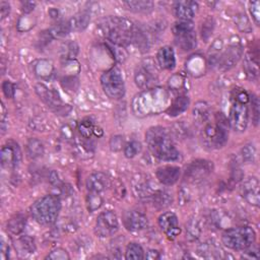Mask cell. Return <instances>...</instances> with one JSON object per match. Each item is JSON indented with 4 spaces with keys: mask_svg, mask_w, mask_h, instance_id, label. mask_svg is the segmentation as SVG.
I'll list each match as a JSON object with an SVG mask.
<instances>
[{
    "mask_svg": "<svg viewBox=\"0 0 260 260\" xmlns=\"http://www.w3.org/2000/svg\"><path fill=\"white\" fill-rule=\"evenodd\" d=\"M145 141L148 149L161 161L173 162L180 158V152L176 148L168 130L161 126L149 128L145 133Z\"/></svg>",
    "mask_w": 260,
    "mask_h": 260,
    "instance_id": "6da1fadb",
    "label": "cell"
},
{
    "mask_svg": "<svg viewBox=\"0 0 260 260\" xmlns=\"http://www.w3.org/2000/svg\"><path fill=\"white\" fill-rule=\"evenodd\" d=\"M229 127V120L223 113L215 114L214 120H207L200 131L202 144L211 149L222 148L228 141Z\"/></svg>",
    "mask_w": 260,
    "mask_h": 260,
    "instance_id": "7a4b0ae2",
    "label": "cell"
},
{
    "mask_svg": "<svg viewBox=\"0 0 260 260\" xmlns=\"http://www.w3.org/2000/svg\"><path fill=\"white\" fill-rule=\"evenodd\" d=\"M100 30L102 35L114 45L125 47L132 43L134 26L127 19L109 17L101 22Z\"/></svg>",
    "mask_w": 260,
    "mask_h": 260,
    "instance_id": "3957f363",
    "label": "cell"
},
{
    "mask_svg": "<svg viewBox=\"0 0 260 260\" xmlns=\"http://www.w3.org/2000/svg\"><path fill=\"white\" fill-rule=\"evenodd\" d=\"M60 211V198L55 194H50L38 199L32 205L31 215L41 225H52L57 221Z\"/></svg>",
    "mask_w": 260,
    "mask_h": 260,
    "instance_id": "277c9868",
    "label": "cell"
},
{
    "mask_svg": "<svg viewBox=\"0 0 260 260\" xmlns=\"http://www.w3.org/2000/svg\"><path fill=\"white\" fill-rule=\"evenodd\" d=\"M256 234L252 228L237 227L226 230L222 241L226 247L236 251H243L255 243Z\"/></svg>",
    "mask_w": 260,
    "mask_h": 260,
    "instance_id": "5b68a950",
    "label": "cell"
},
{
    "mask_svg": "<svg viewBox=\"0 0 260 260\" xmlns=\"http://www.w3.org/2000/svg\"><path fill=\"white\" fill-rule=\"evenodd\" d=\"M101 84L105 93L110 99L119 100L125 95V83L121 70L118 67L104 72L101 76Z\"/></svg>",
    "mask_w": 260,
    "mask_h": 260,
    "instance_id": "8992f818",
    "label": "cell"
},
{
    "mask_svg": "<svg viewBox=\"0 0 260 260\" xmlns=\"http://www.w3.org/2000/svg\"><path fill=\"white\" fill-rule=\"evenodd\" d=\"M175 36V43L182 51L188 52L196 47L197 39L192 22L179 21L172 28Z\"/></svg>",
    "mask_w": 260,
    "mask_h": 260,
    "instance_id": "52a82bcc",
    "label": "cell"
},
{
    "mask_svg": "<svg viewBox=\"0 0 260 260\" xmlns=\"http://www.w3.org/2000/svg\"><path fill=\"white\" fill-rule=\"evenodd\" d=\"M152 59H145L137 65L134 81L140 90H150L158 82V68Z\"/></svg>",
    "mask_w": 260,
    "mask_h": 260,
    "instance_id": "ba28073f",
    "label": "cell"
},
{
    "mask_svg": "<svg viewBox=\"0 0 260 260\" xmlns=\"http://www.w3.org/2000/svg\"><path fill=\"white\" fill-rule=\"evenodd\" d=\"M119 230L117 215L112 211L104 212L99 215L95 225V234L100 238L114 236Z\"/></svg>",
    "mask_w": 260,
    "mask_h": 260,
    "instance_id": "9c48e42d",
    "label": "cell"
},
{
    "mask_svg": "<svg viewBox=\"0 0 260 260\" xmlns=\"http://www.w3.org/2000/svg\"><path fill=\"white\" fill-rule=\"evenodd\" d=\"M249 103L233 100L229 115V124L237 132L246 130L249 121Z\"/></svg>",
    "mask_w": 260,
    "mask_h": 260,
    "instance_id": "30bf717a",
    "label": "cell"
},
{
    "mask_svg": "<svg viewBox=\"0 0 260 260\" xmlns=\"http://www.w3.org/2000/svg\"><path fill=\"white\" fill-rule=\"evenodd\" d=\"M22 150L19 144L15 141H9L7 145H4L0 151V162L2 166L7 169H14L22 162Z\"/></svg>",
    "mask_w": 260,
    "mask_h": 260,
    "instance_id": "8fae6325",
    "label": "cell"
},
{
    "mask_svg": "<svg viewBox=\"0 0 260 260\" xmlns=\"http://www.w3.org/2000/svg\"><path fill=\"white\" fill-rule=\"evenodd\" d=\"M242 55L243 47L240 44H232L224 52H222L217 65L222 71L230 70L239 62Z\"/></svg>",
    "mask_w": 260,
    "mask_h": 260,
    "instance_id": "7c38bea8",
    "label": "cell"
},
{
    "mask_svg": "<svg viewBox=\"0 0 260 260\" xmlns=\"http://www.w3.org/2000/svg\"><path fill=\"white\" fill-rule=\"evenodd\" d=\"M36 93L50 109L55 111L56 113L63 112L66 115L65 109H66L67 105H65V106L63 105V103H62L59 95L56 92L49 90L44 84H37Z\"/></svg>",
    "mask_w": 260,
    "mask_h": 260,
    "instance_id": "4fadbf2b",
    "label": "cell"
},
{
    "mask_svg": "<svg viewBox=\"0 0 260 260\" xmlns=\"http://www.w3.org/2000/svg\"><path fill=\"white\" fill-rule=\"evenodd\" d=\"M212 172H213V163L212 162L197 160V161L190 163L186 167L185 177L188 178V180H190V181L197 182V181L205 179Z\"/></svg>",
    "mask_w": 260,
    "mask_h": 260,
    "instance_id": "5bb4252c",
    "label": "cell"
},
{
    "mask_svg": "<svg viewBox=\"0 0 260 260\" xmlns=\"http://www.w3.org/2000/svg\"><path fill=\"white\" fill-rule=\"evenodd\" d=\"M159 226L162 229V231L165 233V235L170 240L176 239L180 233L181 229L179 227L178 218L174 213L168 212L160 216L159 218Z\"/></svg>",
    "mask_w": 260,
    "mask_h": 260,
    "instance_id": "9a60e30c",
    "label": "cell"
},
{
    "mask_svg": "<svg viewBox=\"0 0 260 260\" xmlns=\"http://www.w3.org/2000/svg\"><path fill=\"white\" fill-rule=\"evenodd\" d=\"M240 191L241 195L248 203L254 206H259V181L256 177H250L247 180H245L241 186Z\"/></svg>",
    "mask_w": 260,
    "mask_h": 260,
    "instance_id": "2e32d148",
    "label": "cell"
},
{
    "mask_svg": "<svg viewBox=\"0 0 260 260\" xmlns=\"http://www.w3.org/2000/svg\"><path fill=\"white\" fill-rule=\"evenodd\" d=\"M147 218L137 211H128L123 216L124 227L130 232H138L147 227Z\"/></svg>",
    "mask_w": 260,
    "mask_h": 260,
    "instance_id": "e0dca14e",
    "label": "cell"
},
{
    "mask_svg": "<svg viewBox=\"0 0 260 260\" xmlns=\"http://www.w3.org/2000/svg\"><path fill=\"white\" fill-rule=\"evenodd\" d=\"M88 192L102 193L109 186L108 176L103 172H95L91 174L85 182Z\"/></svg>",
    "mask_w": 260,
    "mask_h": 260,
    "instance_id": "ac0fdd59",
    "label": "cell"
},
{
    "mask_svg": "<svg viewBox=\"0 0 260 260\" xmlns=\"http://www.w3.org/2000/svg\"><path fill=\"white\" fill-rule=\"evenodd\" d=\"M181 175V170L176 166H164L161 167L155 172V176L160 183L166 186L174 185L178 182Z\"/></svg>",
    "mask_w": 260,
    "mask_h": 260,
    "instance_id": "d6986e66",
    "label": "cell"
},
{
    "mask_svg": "<svg viewBox=\"0 0 260 260\" xmlns=\"http://www.w3.org/2000/svg\"><path fill=\"white\" fill-rule=\"evenodd\" d=\"M174 14L180 21L191 22L194 18L198 5L194 2H178L174 4Z\"/></svg>",
    "mask_w": 260,
    "mask_h": 260,
    "instance_id": "ffe728a7",
    "label": "cell"
},
{
    "mask_svg": "<svg viewBox=\"0 0 260 260\" xmlns=\"http://www.w3.org/2000/svg\"><path fill=\"white\" fill-rule=\"evenodd\" d=\"M258 47L252 48L249 50L244 58V69L247 76L250 79H257L259 75L258 69Z\"/></svg>",
    "mask_w": 260,
    "mask_h": 260,
    "instance_id": "44dd1931",
    "label": "cell"
},
{
    "mask_svg": "<svg viewBox=\"0 0 260 260\" xmlns=\"http://www.w3.org/2000/svg\"><path fill=\"white\" fill-rule=\"evenodd\" d=\"M158 64L165 70H172L176 66L175 52L170 46L162 47L157 54Z\"/></svg>",
    "mask_w": 260,
    "mask_h": 260,
    "instance_id": "7402d4cb",
    "label": "cell"
},
{
    "mask_svg": "<svg viewBox=\"0 0 260 260\" xmlns=\"http://www.w3.org/2000/svg\"><path fill=\"white\" fill-rule=\"evenodd\" d=\"M149 200L154 207H157L159 210H163L172 204L173 197L169 191L157 189L153 192Z\"/></svg>",
    "mask_w": 260,
    "mask_h": 260,
    "instance_id": "603a6c76",
    "label": "cell"
},
{
    "mask_svg": "<svg viewBox=\"0 0 260 260\" xmlns=\"http://www.w3.org/2000/svg\"><path fill=\"white\" fill-rule=\"evenodd\" d=\"M197 253L204 258H222L224 256L223 249L214 242H205L198 246Z\"/></svg>",
    "mask_w": 260,
    "mask_h": 260,
    "instance_id": "cb8c5ba5",
    "label": "cell"
},
{
    "mask_svg": "<svg viewBox=\"0 0 260 260\" xmlns=\"http://www.w3.org/2000/svg\"><path fill=\"white\" fill-rule=\"evenodd\" d=\"M189 98L186 95H179L172 103V105L167 110L169 116H178L181 113L185 112L189 106Z\"/></svg>",
    "mask_w": 260,
    "mask_h": 260,
    "instance_id": "d4e9b609",
    "label": "cell"
},
{
    "mask_svg": "<svg viewBox=\"0 0 260 260\" xmlns=\"http://www.w3.org/2000/svg\"><path fill=\"white\" fill-rule=\"evenodd\" d=\"M211 108L205 102H198L193 110V118L198 125H203L211 118Z\"/></svg>",
    "mask_w": 260,
    "mask_h": 260,
    "instance_id": "484cf974",
    "label": "cell"
},
{
    "mask_svg": "<svg viewBox=\"0 0 260 260\" xmlns=\"http://www.w3.org/2000/svg\"><path fill=\"white\" fill-rule=\"evenodd\" d=\"M27 155L31 160H36L41 158L44 154V144L41 140L37 138H31L26 146Z\"/></svg>",
    "mask_w": 260,
    "mask_h": 260,
    "instance_id": "4316f807",
    "label": "cell"
},
{
    "mask_svg": "<svg viewBox=\"0 0 260 260\" xmlns=\"http://www.w3.org/2000/svg\"><path fill=\"white\" fill-rule=\"evenodd\" d=\"M90 21H91L90 14L88 12H80L69 21V24L72 31L82 32L88 28Z\"/></svg>",
    "mask_w": 260,
    "mask_h": 260,
    "instance_id": "83f0119b",
    "label": "cell"
},
{
    "mask_svg": "<svg viewBox=\"0 0 260 260\" xmlns=\"http://www.w3.org/2000/svg\"><path fill=\"white\" fill-rule=\"evenodd\" d=\"M124 6L133 13L145 14L149 13L153 9V3L146 0H133V2H125Z\"/></svg>",
    "mask_w": 260,
    "mask_h": 260,
    "instance_id": "f1b7e54d",
    "label": "cell"
},
{
    "mask_svg": "<svg viewBox=\"0 0 260 260\" xmlns=\"http://www.w3.org/2000/svg\"><path fill=\"white\" fill-rule=\"evenodd\" d=\"M27 225V219L23 215H16L8 223V230L13 235H20L24 232Z\"/></svg>",
    "mask_w": 260,
    "mask_h": 260,
    "instance_id": "f546056e",
    "label": "cell"
},
{
    "mask_svg": "<svg viewBox=\"0 0 260 260\" xmlns=\"http://www.w3.org/2000/svg\"><path fill=\"white\" fill-rule=\"evenodd\" d=\"M132 43H134L135 46L139 48L142 52H145L148 50L149 43H148L147 36L144 33V31H142L139 28L134 27V31L132 35Z\"/></svg>",
    "mask_w": 260,
    "mask_h": 260,
    "instance_id": "4dcf8cb0",
    "label": "cell"
},
{
    "mask_svg": "<svg viewBox=\"0 0 260 260\" xmlns=\"http://www.w3.org/2000/svg\"><path fill=\"white\" fill-rule=\"evenodd\" d=\"M86 202V209L90 213H94L98 210H100L103 203L104 199L101 195V193H95V192H89L85 198Z\"/></svg>",
    "mask_w": 260,
    "mask_h": 260,
    "instance_id": "1f68e13d",
    "label": "cell"
},
{
    "mask_svg": "<svg viewBox=\"0 0 260 260\" xmlns=\"http://www.w3.org/2000/svg\"><path fill=\"white\" fill-rule=\"evenodd\" d=\"M144 258V251L137 243H129L125 251V259L127 260H142Z\"/></svg>",
    "mask_w": 260,
    "mask_h": 260,
    "instance_id": "d6a6232c",
    "label": "cell"
},
{
    "mask_svg": "<svg viewBox=\"0 0 260 260\" xmlns=\"http://www.w3.org/2000/svg\"><path fill=\"white\" fill-rule=\"evenodd\" d=\"M201 235V228L196 219H191L186 224V238L189 241H196Z\"/></svg>",
    "mask_w": 260,
    "mask_h": 260,
    "instance_id": "836d02e7",
    "label": "cell"
},
{
    "mask_svg": "<svg viewBox=\"0 0 260 260\" xmlns=\"http://www.w3.org/2000/svg\"><path fill=\"white\" fill-rule=\"evenodd\" d=\"M70 31H72V30H71L69 21H66V22H59L58 24H56L53 28H52L50 33L53 37L61 38V37H65L66 35H68Z\"/></svg>",
    "mask_w": 260,
    "mask_h": 260,
    "instance_id": "e575fe53",
    "label": "cell"
},
{
    "mask_svg": "<svg viewBox=\"0 0 260 260\" xmlns=\"http://www.w3.org/2000/svg\"><path fill=\"white\" fill-rule=\"evenodd\" d=\"M241 154H242V159H243L244 162L249 163V164L254 163L256 161V155H257L256 148H255L254 144H252V143L246 144L242 148Z\"/></svg>",
    "mask_w": 260,
    "mask_h": 260,
    "instance_id": "d590c367",
    "label": "cell"
},
{
    "mask_svg": "<svg viewBox=\"0 0 260 260\" xmlns=\"http://www.w3.org/2000/svg\"><path fill=\"white\" fill-rule=\"evenodd\" d=\"M94 129H95V124L90 119H83L78 124V131L83 138L90 139L92 137V135L94 134Z\"/></svg>",
    "mask_w": 260,
    "mask_h": 260,
    "instance_id": "8d00e7d4",
    "label": "cell"
},
{
    "mask_svg": "<svg viewBox=\"0 0 260 260\" xmlns=\"http://www.w3.org/2000/svg\"><path fill=\"white\" fill-rule=\"evenodd\" d=\"M172 132L174 133V135L179 139H185L189 136L190 134V129L188 127V125H186L184 122H177L173 125L172 127Z\"/></svg>",
    "mask_w": 260,
    "mask_h": 260,
    "instance_id": "74e56055",
    "label": "cell"
},
{
    "mask_svg": "<svg viewBox=\"0 0 260 260\" xmlns=\"http://www.w3.org/2000/svg\"><path fill=\"white\" fill-rule=\"evenodd\" d=\"M19 245L24 252L34 253L36 251V244L34 238L30 236H22L19 239Z\"/></svg>",
    "mask_w": 260,
    "mask_h": 260,
    "instance_id": "f35d334b",
    "label": "cell"
},
{
    "mask_svg": "<svg viewBox=\"0 0 260 260\" xmlns=\"http://www.w3.org/2000/svg\"><path fill=\"white\" fill-rule=\"evenodd\" d=\"M140 150H141V144L136 140H132L124 146V154L128 159L134 158L136 154L140 152Z\"/></svg>",
    "mask_w": 260,
    "mask_h": 260,
    "instance_id": "ab89813d",
    "label": "cell"
},
{
    "mask_svg": "<svg viewBox=\"0 0 260 260\" xmlns=\"http://www.w3.org/2000/svg\"><path fill=\"white\" fill-rule=\"evenodd\" d=\"M215 28V23L213 19H206L203 23H202V27H201V37L202 39L206 42L207 40L210 39V37L213 34Z\"/></svg>",
    "mask_w": 260,
    "mask_h": 260,
    "instance_id": "60d3db41",
    "label": "cell"
},
{
    "mask_svg": "<svg viewBox=\"0 0 260 260\" xmlns=\"http://www.w3.org/2000/svg\"><path fill=\"white\" fill-rule=\"evenodd\" d=\"M249 103L251 104V110H252V121L254 125H257L259 122V100L256 95L252 94L249 100Z\"/></svg>",
    "mask_w": 260,
    "mask_h": 260,
    "instance_id": "b9f144b4",
    "label": "cell"
},
{
    "mask_svg": "<svg viewBox=\"0 0 260 260\" xmlns=\"http://www.w3.org/2000/svg\"><path fill=\"white\" fill-rule=\"evenodd\" d=\"M78 47L76 46L75 43H66L61 49L62 52V57L65 59L68 58H74V56L77 54Z\"/></svg>",
    "mask_w": 260,
    "mask_h": 260,
    "instance_id": "7bdbcfd3",
    "label": "cell"
},
{
    "mask_svg": "<svg viewBox=\"0 0 260 260\" xmlns=\"http://www.w3.org/2000/svg\"><path fill=\"white\" fill-rule=\"evenodd\" d=\"M70 257H69L67 251L62 248H57V249L53 250L46 257V259H54V260H56V259L57 260H67Z\"/></svg>",
    "mask_w": 260,
    "mask_h": 260,
    "instance_id": "ee69618b",
    "label": "cell"
},
{
    "mask_svg": "<svg viewBox=\"0 0 260 260\" xmlns=\"http://www.w3.org/2000/svg\"><path fill=\"white\" fill-rule=\"evenodd\" d=\"M124 146V139L120 135H115L110 139V147L113 151H119Z\"/></svg>",
    "mask_w": 260,
    "mask_h": 260,
    "instance_id": "f6af8a7d",
    "label": "cell"
},
{
    "mask_svg": "<svg viewBox=\"0 0 260 260\" xmlns=\"http://www.w3.org/2000/svg\"><path fill=\"white\" fill-rule=\"evenodd\" d=\"M3 91H4V94L6 95V97L8 99H13L16 95V86L13 82L9 81V80H6L4 81L3 83Z\"/></svg>",
    "mask_w": 260,
    "mask_h": 260,
    "instance_id": "bcb514c9",
    "label": "cell"
},
{
    "mask_svg": "<svg viewBox=\"0 0 260 260\" xmlns=\"http://www.w3.org/2000/svg\"><path fill=\"white\" fill-rule=\"evenodd\" d=\"M236 24L237 26L239 27V29L241 31H244V32H249L251 31V27H250V24H249V21L248 19L246 18L245 15H241V16H238L236 18Z\"/></svg>",
    "mask_w": 260,
    "mask_h": 260,
    "instance_id": "7dc6e473",
    "label": "cell"
},
{
    "mask_svg": "<svg viewBox=\"0 0 260 260\" xmlns=\"http://www.w3.org/2000/svg\"><path fill=\"white\" fill-rule=\"evenodd\" d=\"M250 13L252 15V18L255 22V24L257 26H259V21H260V12H259V8H260V4L257 2L254 3H250Z\"/></svg>",
    "mask_w": 260,
    "mask_h": 260,
    "instance_id": "c3c4849f",
    "label": "cell"
},
{
    "mask_svg": "<svg viewBox=\"0 0 260 260\" xmlns=\"http://www.w3.org/2000/svg\"><path fill=\"white\" fill-rule=\"evenodd\" d=\"M244 258H248V259H258L259 258V251H258V247L256 245H252L249 248L243 250Z\"/></svg>",
    "mask_w": 260,
    "mask_h": 260,
    "instance_id": "681fc988",
    "label": "cell"
},
{
    "mask_svg": "<svg viewBox=\"0 0 260 260\" xmlns=\"http://www.w3.org/2000/svg\"><path fill=\"white\" fill-rule=\"evenodd\" d=\"M11 12V6L9 3L2 2L0 3V13H2V19H6Z\"/></svg>",
    "mask_w": 260,
    "mask_h": 260,
    "instance_id": "f907efd6",
    "label": "cell"
},
{
    "mask_svg": "<svg viewBox=\"0 0 260 260\" xmlns=\"http://www.w3.org/2000/svg\"><path fill=\"white\" fill-rule=\"evenodd\" d=\"M146 258L147 259H159L160 258V252L157 251V250H149L147 255H146Z\"/></svg>",
    "mask_w": 260,
    "mask_h": 260,
    "instance_id": "816d5d0a",
    "label": "cell"
},
{
    "mask_svg": "<svg viewBox=\"0 0 260 260\" xmlns=\"http://www.w3.org/2000/svg\"><path fill=\"white\" fill-rule=\"evenodd\" d=\"M34 7H35V4H32V3H25L23 4V11L25 13H31L33 10H34Z\"/></svg>",
    "mask_w": 260,
    "mask_h": 260,
    "instance_id": "f5cc1de1",
    "label": "cell"
},
{
    "mask_svg": "<svg viewBox=\"0 0 260 260\" xmlns=\"http://www.w3.org/2000/svg\"><path fill=\"white\" fill-rule=\"evenodd\" d=\"M94 134H95L96 136H98V137H101V136H103L104 131H103V129H102V128H100V127H98V126H95Z\"/></svg>",
    "mask_w": 260,
    "mask_h": 260,
    "instance_id": "db71d44e",
    "label": "cell"
}]
</instances>
